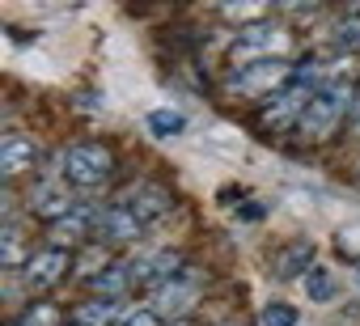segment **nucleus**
Returning a JSON list of instances; mask_svg holds the SVG:
<instances>
[{
  "label": "nucleus",
  "mask_w": 360,
  "mask_h": 326,
  "mask_svg": "<svg viewBox=\"0 0 360 326\" xmlns=\"http://www.w3.org/2000/svg\"><path fill=\"white\" fill-rule=\"evenodd\" d=\"M174 200L165 187L157 183H140V187H127L115 204L102 208L98 216V242H136L148 225H157L161 216H169Z\"/></svg>",
  "instance_id": "obj_1"
},
{
  "label": "nucleus",
  "mask_w": 360,
  "mask_h": 326,
  "mask_svg": "<svg viewBox=\"0 0 360 326\" xmlns=\"http://www.w3.org/2000/svg\"><path fill=\"white\" fill-rule=\"evenodd\" d=\"M352 106H356V89H352L347 81H326V85L309 98V106H305V115H301V123H297L301 140H326V136H335L339 119H343Z\"/></svg>",
  "instance_id": "obj_2"
},
{
  "label": "nucleus",
  "mask_w": 360,
  "mask_h": 326,
  "mask_svg": "<svg viewBox=\"0 0 360 326\" xmlns=\"http://www.w3.org/2000/svg\"><path fill=\"white\" fill-rule=\"evenodd\" d=\"M60 174H64V183H72L81 191H94L115 174V152L106 144H72L60 157Z\"/></svg>",
  "instance_id": "obj_3"
},
{
  "label": "nucleus",
  "mask_w": 360,
  "mask_h": 326,
  "mask_svg": "<svg viewBox=\"0 0 360 326\" xmlns=\"http://www.w3.org/2000/svg\"><path fill=\"white\" fill-rule=\"evenodd\" d=\"M195 301H200V275L183 267V271H178L169 284L153 288V296H148V309H153L161 322H183V318L195 309Z\"/></svg>",
  "instance_id": "obj_4"
},
{
  "label": "nucleus",
  "mask_w": 360,
  "mask_h": 326,
  "mask_svg": "<svg viewBox=\"0 0 360 326\" xmlns=\"http://www.w3.org/2000/svg\"><path fill=\"white\" fill-rule=\"evenodd\" d=\"M292 81V68L284 60H255V64H242L233 77H229V89L238 93H280L284 85Z\"/></svg>",
  "instance_id": "obj_5"
},
{
  "label": "nucleus",
  "mask_w": 360,
  "mask_h": 326,
  "mask_svg": "<svg viewBox=\"0 0 360 326\" xmlns=\"http://www.w3.org/2000/svg\"><path fill=\"white\" fill-rule=\"evenodd\" d=\"M68 267H72V254L60 250V246H47V250H39V254L26 259V267H22V284H26L30 292H47V288H56V284L64 280Z\"/></svg>",
  "instance_id": "obj_6"
},
{
  "label": "nucleus",
  "mask_w": 360,
  "mask_h": 326,
  "mask_svg": "<svg viewBox=\"0 0 360 326\" xmlns=\"http://www.w3.org/2000/svg\"><path fill=\"white\" fill-rule=\"evenodd\" d=\"M98 216H102V208L77 204L68 216H60V221L51 225V237H56V246L64 250V242L72 246V242H81V237H98Z\"/></svg>",
  "instance_id": "obj_7"
},
{
  "label": "nucleus",
  "mask_w": 360,
  "mask_h": 326,
  "mask_svg": "<svg viewBox=\"0 0 360 326\" xmlns=\"http://www.w3.org/2000/svg\"><path fill=\"white\" fill-rule=\"evenodd\" d=\"M123 318H127L123 296H94L72 309V326H119Z\"/></svg>",
  "instance_id": "obj_8"
},
{
  "label": "nucleus",
  "mask_w": 360,
  "mask_h": 326,
  "mask_svg": "<svg viewBox=\"0 0 360 326\" xmlns=\"http://www.w3.org/2000/svg\"><path fill=\"white\" fill-rule=\"evenodd\" d=\"M34 161H39V148L30 136H5V144H0V170H5V178L34 170Z\"/></svg>",
  "instance_id": "obj_9"
},
{
  "label": "nucleus",
  "mask_w": 360,
  "mask_h": 326,
  "mask_svg": "<svg viewBox=\"0 0 360 326\" xmlns=\"http://www.w3.org/2000/svg\"><path fill=\"white\" fill-rule=\"evenodd\" d=\"M309 263H314V242H305V237H301V242H292V246L276 250V259H271V271H276L280 280H292V275H301V271L309 275V271H314Z\"/></svg>",
  "instance_id": "obj_10"
},
{
  "label": "nucleus",
  "mask_w": 360,
  "mask_h": 326,
  "mask_svg": "<svg viewBox=\"0 0 360 326\" xmlns=\"http://www.w3.org/2000/svg\"><path fill=\"white\" fill-rule=\"evenodd\" d=\"M30 208H34V212H43V216H51V225H56V221H60V216H68L77 204L68 200V191H60L56 183H47V187H39V191L30 195Z\"/></svg>",
  "instance_id": "obj_11"
},
{
  "label": "nucleus",
  "mask_w": 360,
  "mask_h": 326,
  "mask_svg": "<svg viewBox=\"0 0 360 326\" xmlns=\"http://www.w3.org/2000/svg\"><path fill=\"white\" fill-rule=\"evenodd\" d=\"M9 326H64V313H60L51 301H34V305L22 309Z\"/></svg>",
  "instance_id": "obj_12"
},
{
  "label": "nucleus",
  "mask_w": 360,
  "mask_h": 326,
  "mask_svg": "<svg viewBox=\"0 0 360 326\" xmlns=\"http://www.w3.org/2000/svg\"><path fill=\"white\" fill-rule=\"evenodd\" d=\"M330 47L335 51H356L360 47V13H343L330 30Z\"/></svg>",
  "instance_id": "obj_13"
},
{
  "label": "nucleus",
  "mask_w": 360,
  "mask_h": 326,
  "mask_svg": "<svg viewBox=\"0 0 360 326\" xmlns=\"http://www.w3.org/2000/svg\"><path fill=\"white\" fill-rule=\"evenodd\" d=\"M339 288H335V275L326 271V267H314L309 275H305V296H314V301H330Z\"/></svg>",
  "instance_id": "obj_14"
},
{
  "label": "nucleus",
  "mask_w": 360,
  "mask_h": 326,
  "mask_svg": "<svg viewBox=\"0 0 360 326\" xmlns=\"http://www.w3.org/2000/svg\"><path fill=\"white\" fill-rule=\"evenodd\" d=\"M183 127H187V119L178 115V110H153V115H148V131L161 136V140H165V136H178Z\"/></svg>",
  "instance_id": "obj_15"
},
{
  "label": "nucleus",
  "mask_w": 360,
  "mask_h": 326,
  "mask_svg": "<svg viewBox=\"0 0 360 326\" xmlns=\"http://www.w3.org/2000/svg\"><path fill=\"white\" fill-rule=\"evenodd\" d=\"M263 326H297V309L284 305V301H271L263 309Z\"/></svg>",
  "instance_id": "obj_16"
},
{
  "label": "nucleus",
  "mask_w": 360,
  "mask_h": 326,
  "mask_svg": "<svg viewBox=\"0 0 360 326\" xmlns=\"http://www.w3.org/2000/svg\"><path fill=\"white\" fill-rule=\"evenodd\" d=\"M18 242H22V233H18V225L9 221V225H5V267H18V263H22V246H18Z\"/></svg>",
  "instance_id": "obj_17"
},
{
  "label": "nucleus",
  "mask_w": 360,
  "mask_h": 326,
  "mask_svg": "<svg viewBox=\"0 0 360 326\" xmlns=\"http://www.w3.org/2000/svg\"><path fill=\"white\" fill-rule=\"evenodd\" d=\"M119 326H161V318H157V313H153L148 305H140V309H136V313H127V318H123Z\"/></svg>",
  "instance_id": "obj_18"
},
{
  "label": "nucleus",
  "mask_w": 360,
  "mask_h": 326,
  "mask_svg": "<svg viewBox=\"0 0 360 326\" xmlns=\"http://www.w3.org/2000/svg\"><path fill=\"white\" fill-rule=\"evenodd\" d=\"M174 326H191V322H174Z\"/></svg>",
  "instance_id": "obj_19"
},
{
  "label": "nucleus",
  "mask_w": 360,
  "mask_h": 326,
  "mask_svg": "<svg viewBox=\"0 0 360 326\" xmlns=\"http://www.w3.org/2000/svg\"><path fill=\"white\" fill-rule=\"evenodd\" d=\"M225 326H242V322H225Z\"/></svg>",
  "instance_id": "obj_20"
},
{
  "label": "nucleus",
  "mask_w": 360,
  "mask_h": 326,
  "mask_svg": "<svg viewBox=\"0 0 360 326\" xmlns=\"http://www.w3.org/2000/svg\"><path fill=\"white\" fill-rule=\"evenodd\" d=\"M356 131H360V127H356Z\"/></svg>",
  "instance_id": "obj_21"
}]
</instances>
